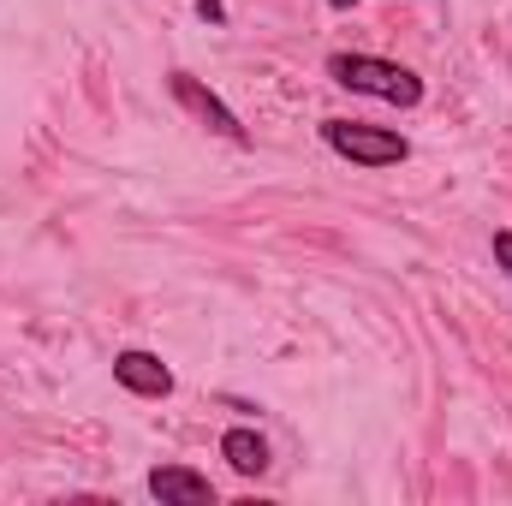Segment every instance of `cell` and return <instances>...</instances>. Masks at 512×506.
<instances>
[{
  "mask_svg": "<svg viewBox=\"0 0 512 506\" xmlns=\"http://www.w3.org/2000/svg\"><path fill=\"white\" fill-rule=\"evenodd\" d=\"M328 6H334V12H346V6H358V0H328Z\"/></svg>",
  "mask_w": 512,
  "mask_h": 506,
  "instance_id": "9c48e42d",
  "label": "cell"
},
{
  "mask_svg": "<svg viewBox=\"0 0 512 506\" xmlns=\"http://www.w3.org/2000/svg\"><path fill=\"white\" fill-rule=\"evenodd\" d=\"M221 459L239 471V477H262L268 471V441L256 429H227L221 435Z\"/></svg>",
  "mask_w": 512,
  "mask_h": 506,
  "instance_id": "8992f818",
  "label": "cell"
},
{
  "mask_svg": "<svg viewBox=\"0 0 512 506\" xmlns=\"http://www.w3.org/2000/svg\"><path fill=\"white\" fill-rule=\"evenodd\" d=\"M197 18H209V24H221V18H227V6H221V0H197Z\"/></svg>",
  "mask_w": 512,
  "mask_h": 506,
  "instance_id": "ba28073f",
  "label": "cell"
},
{
  "mask_svg": "<svg viewBox=\"0 0 512 506\" xmlns=\"http://www.w3.org/2000/svg\"><path fill=\"white\" fill-rule=\"evenodd\" d=\"M149 495L161 506H215V483L203 471H185V465H155L149 471Z\"/></svg>",
  "mask_w": 512,
  "mask_h": 506,
  "instance_id": "277c9868",
  "label": "cell"
},
{
  "mask_svg": "<svg viewBox=\"0 0 512 506\" xmlns=\"http://www.w3.org/2000/svg\"><path fill=\"white\" fill-rule=\"evenodd\" d=\"M328 78L352 96H376V102H393V108L423 102V78L399 60H382V54H328Z\"/></svg>",
  "mask_w": 512,
  "mask_h": 506,
  "instance_id": "6da1fadb",
  "label": "cell"
},
{
  "mask_svg": "<svg viewBox=\"0 0 512 506\" xmlns=\"http://www.w3.org/2000/svg\"><path fill=\"white\" fill-rule=\"evenodd\" d=\"M167 90H173V102H179V108H191L209 131H221V137H233V143H251V131L239 126V114H233L215 90H203L191 72H173V78H167Z\"/></svg>",
  "mask_w": 512,
  "mask_h": 506,
  "instance_id": "3957f363",
  "label": "cell"
},
{
  "mask_svg": "<svg viewBox=\"0 0 512 506\" xmlns=\"http://www.w3.org/2000/svg\"><path fill=\"white\" fill-rule=\"evenodd\" d=\"M322 143L340 155V161H358V167H399L411 155V143L387 126H364V120H322Z\"/></svg>",
  "mask_w": 512,
  "mask_h": 506,
  "instance_id": "7a4b0ae2",
  "label": "cell"
},
{
  "mask_svg": "<svg viewBox=\"0 0 512 506\" xmlns=\"http://www.w3.org/2000/svg\"><path fill=\"white\" fill-rule=\"evenodd\" d=\"M495 262L507 268V280H512V233H495Z\"/></svg>",
  "mask_w": 512,
  "mask_h": 506,
  "instance_id": "52a82bcc",
  "label": "cell"
},
{
  "mask_svg": "<svg viewBox=\"0 0 512 506\" xmlns=\"http://www.w3.org/2000/svg\"><path fill=\"white\" fill-rule=\"evenodd\" d=\"M114 381H120L126 393H137V399H167V393H173V370H167L155 352H137V346L114 358Z\"/></svg>",
  "mask_w": 512,
  "mask_h": 506,
  "instance_id": "5b68a950",
  "label": "cell"
}]
</instances>
